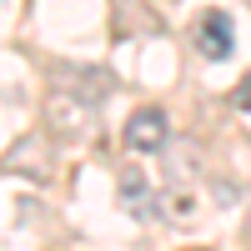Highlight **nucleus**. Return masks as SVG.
<instances>
[{
    "label": "nucleus",
    "mask_w": 251,
    "mask_h": 251,
    "mask_svg": "<svg viewBox=\"0 0 251 251\" xmlns=\"http://www.w3.org/2000/svg\"><path fill=\"white\" fill-rule=\"evenodd\" d=\"M191 40L206 60H226L231 55V15L226 10H206L196 25H191Z\"/></svg>",
    "instance_id": "7ed1b4c3"
},
{
    "label": "nucleus",
    "mask_w": 251,
    "mask_h": 251,
    "mask_svg": "<svg viewBox=\"0 0 251 251\" xmlns=\"http://www.w3.org/2000/svg\"><path fill=\"white\" fill-rule=\"evenodd\" d=\"M161 216L176 221V226L196 221V216H201V196H191V191H181V186H171V191H161Z\"/></svg>",
    "instance_id": "39448f33"
},
{
    "label": "nucleus",
    "mask_w": 251,
    "mask_h": 251,
    "mask_svg": "<svg viewBox=\"0 0 251 251\" xmlns=\"http://www.w3.org/2000/svg\"><path fill=\"white\" fill-rule=\"evenodd\" d=\"M55 80H60V91L71 86V96H80V100H96L111 91V71H100V66H80V71H71V66H60L55 71Z\"/></svg>",
    "instance_id": "20e7f679"
},
{
    "label": "nucleus",
    "mask_w": 251,
    "mask_h": 251,
    "mask_svg": "<svg viewBox=\"0 0 251 251\" xmlns=\"http://www.w3.org/2000/svg\"><path fill=\"white\" fill-rule=\"evenodd\" d=\"M166 136H171V126H166V111H161V106H141L131 121H126V131H121L126 151H136V156L161 151V146H166Z\"/></svg>",
    "instance_id": "f03ea898"
},
{
    "label": "nucleus",
    "mask_w": 251,
    "mask_h": 251,
    "mask_svg": "<svg viewBox=\"0 0 251 251\" xmlns=\"http://www.w3.org/2000/svg\"><path fill=\"white\" fill-rule=\"evenodd\" d=\"M146 196H151V186H146V176L136 171V166H126V171H121V201L131 206L136 216H146V211H151V201H146Z\"/></svg>",
    "instance_id": "423d86ee"
},
{
    "label": "nucleus",
    "mask_w": 251,
    "mask_h": 251,
    "mask_svg": "<svg viewBox=\"0 0 251 251\" xmlns=\"http://www.w3.org/2000/svg\"><path fill=\"white\" fill-rule=\"evenodd\" d=\"M40 116H46V126L55 136H86L91 131V100H80V96L60 91V86L46 96V111Z\"/></svg>",
    "instance_id": "f257e3e1"
},
{
    "label": "nucleus",
    "mask_w": 251,
    "mask_h": 251,
    "mask_svg": "<svg viewBox=\"0 0 251 251\" xmlns=\"http://www.w3.org/2000/svg\"><path fill=\"white\" fill-rule=\"evenodd\" d=\"M231 100H236L241 111H251V75H241V86L231 91Z\"/></svg>",
    "instance_id": "0eeeda50"
},
{
    "label": "nucleus",
    "mask_w": 251,
    "mask_h": 251,
    "mask_svg": "<svg viewBox=\"0 0 251 251\" xmlns=\"http://www.w3.org/2000/svg\"><path fill=\"white\" fill-rule=\"evenodd\" d=\"M246 226H251V211H246Z\"/></svg>",
    "instance_id": "1a4fd4ad"
},
{
    "label": "nucleus",
    "mask_w": 251,
    "mask_h": 251,
    "mask_svg": "<svg viewBox=\"0 0 251 251\" xmlns=\"http://www.w3.org/2000/svg\"><path fill=\"white\" fill-rule=\"evenodd\" d=\"M186 251H201V246H186Z\"/></svg>",
    "instance_id": "6e6552de"
}]
</instances>
